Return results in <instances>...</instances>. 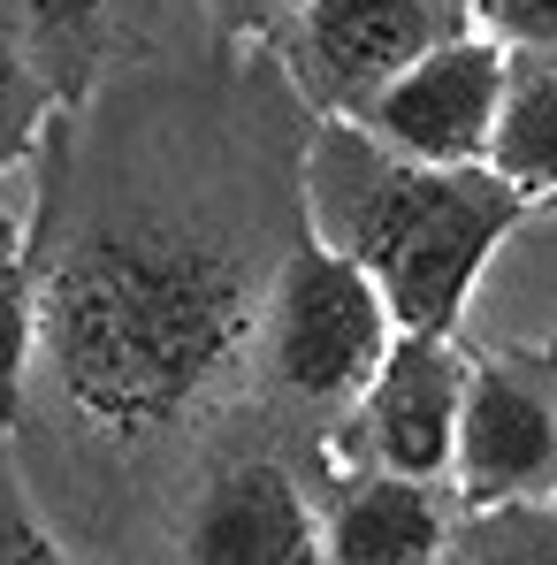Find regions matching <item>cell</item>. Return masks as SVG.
I'll use <instances>...</instances> for the list:
<instances>
[{"label":"cell","mask_w":557,"mask_h":565,"mask_svg":"<svg viewBox=\"0 0 557 565\" xmlns=\"http://www.w3.org/2000/svg\"><path fill=\"white\" fill-rule=\"evenodd\" d=\"M459 23V0H306L290 15V77L321 115L352 122L397 70H413Z\"/></svg>","instance_id":"7"},{"label":"cell","mask_w":557,"mask_h":565,"mask_svg":"<svg viewBox=\"0 0 557 565\" xmlns=\"http://www.w3.org/2000/svg\"><path fill=\"white\" fill-rule=\"evenodd\" d=\"M465 367H473V352L451 329H397L374 382L352 397V420H344L336 451L389 473H413V481H451Z\"/></svg>","instance_id":"6"},{"label":"cell","mask_w":557,"mask_h":565,"mask_svg":"<svg viewBox=\"0 0 557 565\" xmlns=\"http://www.w3.org/2000/svg\"><path fill=\"white\" fill-rule=\"evenodd\" d=\"M62 558V543L46 535V520L31 512V497H23V473L8 459V436H0V565H54Z\"/></svg>","instance_id":"15"},{"label":"cell","mask_w":557,"mask_h":565,"mask_svg":"<svg viewBox=\"0 0 557 565\" xmlns=\"http://www.w3.org/2000/svg\"><path fill=\"white\" fill-rule=\"evenodd\" d=\"M54 115H62L54 85L39 77V62L23 54V39L0 23V177L23 169V161L39 153V138H46Z\"/></svg>","instance_id":"14"},{"label":"cell","mask_w":557,"mask_h":565,"mask_svg":"<svg viewBox=\"0 0 557 565\" xmlns=\"http://www.w3.org/2000/svg\"><path fill=\"white\" fill-rule=\"evenodd\" d=\"M39 397L93 459L184 444L253 375L268 276L253 237L206 206L115 199L39 214Z\"/></svg>","instance_id":"1"},{"label":"cell","mask_w":557,"mask_h":565,"mask_svg":"<svg viewBox=\"0 0 557 565\" xmlns=\"http://www.w3.org/2000/svg\"><path fill=\"white\" fill-rule=\"evenodd\" d=\"M31 367H39V253L15 214H0V436L31 420Z\"/></svg>","instance_id":"12"},{"label":"cell","mask_w":557,"mask_h":565,"mask_svg":"<svg viewBox=\"0 0 557 565\" xmlns=\"http://www.w3.org/2000/svg\"><path fill=\"white\" fill-rule=\"evenodd\" d=\"M0 23L23 39V54L54 85L62 115H77L93 99L99 54H107V0H0Z\"/></svg>","instance_id":"11"},{"label":"cell","mask_w":557,"mask_h":565,"mask_svg":"<svg viewBox=\"0 0 557 565\" xmlns=\"http://www.w3.org/2000/svg\"><path fill=\"white\" fill-rule=\"evenodd\" d=\"M465 23L504 39L512 54L527 46H557V0H465Z\"/></svg>","instance_id":"16"},{"label":"cell","mask_w":557,"mask_h":565,"mask_svg":"<svg viewBox=\"0 0 557 565\" xmlns=\"http://www.w3.org/2000/svg\"><path fill=\"white\" fill-rule=\"evenodd\" d=\"M176 558L191 565H306L321 558V512L306 497L298 467L268 451L229 459L191 489L176 520Z\"/></svg>","instance_id":"8"},{"label":"cell","mask_w":557,"mask_h":565,"mask_svg":"<svg viewBox=\"0 0 557 565\" xmlns=\"http://www.w3.org/2000/svg\"><path fill=\"white\" fill-rule=\"evenodd\" d=\"M298 199L313 230L374 276L397 329H459L496 245L535 214L489 161H405L344 115L313 130Z\"/></svg>","instance_id":"2"},{"label":"cell","mask_w":557,"mask_h":565,"mask_svg":"<svg viewBox=\"0 0 557 565\" xmlns=\"http://www.w3.org/2000/svg\"><path fill=\"white\" fill-rule=\"evenodd\" d=\"M451 497L504 504V497H557V360L550 352H473L459 405Z\"/></svg>","instance_id":"4"},{"label":"cell","mask_w":557,"mask_h":565,"mask_svg":"<svg viewBox=\"0 0 557 565\" xmlns=\"http://www.w3.org/2000/svg\"><path fill=\"white\" fill-rule=\"evenodd\" d=\"M504 77H512V46L459 23L413 70H397L352 122L405 161H489V138L504 115Z\"/></svg>","instance_id":"5"},{"label":"cell","mask_w":557,"mask_h":565,"mask_svg":"<svg viewBox=\"0 0 557 565\" xmlns=\"http://www.w3.org/2000/svg\"><path fill=\"white\" fill-rule=\"evenodd\" d=\"M321 558L336 565H428L451 558V512L436 497V481L344 459L329 512H321Z\"/></svg>","instance_id":"9"},{"label":"cell","mask_w":557,"mask_h":565,"mask_svg":"<svg viewBox=\"0 0 557 565\" xmlns=\"http://www.w3.org/2000/svg\"><path fill=\"white\" fill-rule=\"evenodd\" d=\"M397 337L389 298L374 276L313 230L306 199L290 191V230H282L276 276H268V321H260V367L276 397L306 413H336L374 382L382 352Z\"/></svg>","instance_id":"3"},{"label":"cell","mask_w":557,"mask_h":565,"mask_svg":"<svg viewBox=\"0 0 557 565\" xmlns=\"http://www.w3.org/2000/svg\"><path fill=\"white\" fill-rule=\"evenodd\" d=\"M206 8H214L222 39H268V31H290V15L306 0H206Z\"/></svg>","instance_id":"17"},{"label":"cell","mask_w":557,"mask_h":565,"mask_svg":"<svg viewBox=\"0 0 557 565\" xmlns=\"http://www.w3.org/2000/svg\"><path fill=\"white\" fill-rule=\"evenodd\" d=\"M489 169L512 177L527 199H557V46L512 54L504 115L489 138Z\"/></svg>","instance_id":"10"},{"label":"cell","mask_w":557,"mask_h":565,"mask_svg":"<svg viewBox=\"0 0 557 565\" xmlns=\"http://www.w3.org/2000/svg\"><path fill=\"white\" fill-rule=\"evenodd\" d=\"M451 558H473V565H557V497L473 504L459 527H451Z\"/></svg>","instance_id":"13"}]
</instances>
